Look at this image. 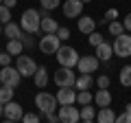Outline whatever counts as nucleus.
I'll list each match as a JSON object with an SVG mask.
<instances>
[{
    "mask_svg": "<svg viewBox=\"0 0 131 123\" xmlns=\"http://www.w3.org/2000/svg\"><path fill=\"white\" fill-rule=\"evenodd\" d=\"M7 53H9V55H15V57H18L20 53H24L22 40H9V42H7Z\"/></svg>",
    "mask_w": 131,
    "mask_h": 123,
    "instance_id": "5701e85b",
    "label": "nucleus"
},
{
    "mask_svg": "<svg viewBox=\"0 0 131 123\" xmlns=\"http://www.w3.org/2000/svg\"><path fill=\"white\" fill-rule=\"evenodd\" d=\"M0 81L5 86H11V88H18L20 81H22V75H20L18 68H13L9 64V66H2V71H0Z\"/></svg>",
    "mask_w": 131,
    "mask_h": 123,
    "instance_id": "0eeeda50",
    "label": "nucleus"
},
{
    "mask_svg": "<svg viewBox=\"0 0 131 123\" xmlns=\"http://www.w3.org/2000/svg\"><path fill=\"white\" fill-rule=\"evenodd\" d=\"M118 79H120V84L125 86V88H129L131 86V64L129 66H122L120 73H118Z\"/></svg>",
    "mask_w": 131,
    "mask_h": 123,
    "instance_id": "b1692460",
    "label": "nucleus"
},
{
    "mask_svg": "<svg viewBox=\"0 0 131 123\" xmlns=\"http://www.w3.org/2000/svg\"><path fill=\"white\" fill-rule=\"evenodd\" d=\"M2 33H5L9 40H20L24 31H22V27H20V24H15V22H7V24H2Z\"/></svg>",
    "mask_w": 131,
    "mask_h": 123,
    "instance_id": "2eb2a0df",
    "label": "nucleus"
},
{
    "mask_svg": "<svg viewBox=\"0 0 131 123\" xmlns=\"http://www.w3.org/2000/svg\"><path fill=\"white\" fill-rule=\"evenodd\" d=\"M33 81H35L37 88H46V84H48V71L44 66H37V71H35V75H33Z\"/></svg>",
    "mask_w": 131,
    "mask_h": 123,
    "instance_id": "4be33fe9",
    "label": "nucleus"
},
{
    "mask_svg": "<svg viewBox=\"0 0 131 123\" xmlns=\"http://www.w3.org/2000/svg\"><path fill=\"white\" fill-rule=\"evenodd\" d=\"M92 101H94V95L90 92V90H79V92H77V103H79V106L92 103Z\"/></svg>",
    "mask_w": 131,
    "mask_h": 123,
    "instance_id": "393cba45",
    "label": "nucleus"
},
{
    "mask_svg": "<svg viewBox=\"0 0 131 123\" xmlns=\"http://www.w3.org/2000/svg\"><path fill=\"white\" fill-rule=\"evenodd\" d=\"M31 35L33 33H26V31H24L22 38H20V40H22V44H24V48H33V46H35V40H33Z\"/></svg>",
    "mask_w": 131,
    "mask_h": 123,
    "instance_id": "c756f323",
    "label": "nucleus"
},
{
    "mask_svg": "<svg viewBox=\"0 0 131 123\" xmlns=\"http://www.w3.org/2000/svg\"><path fill=\"white\" fill-rule=\"evenodd\" d=\"M57 101L59 106H66V103H77V88L74 86H63V88L57 90Z\"/></svg>",
    "mask_w": 131,
    "mask_h": 123,
    "instance_id": "ddd939ff",
    "label": "nucleus"
},
{
    "mask_svg": "<svg viewBox=\"0 0 131 123\" xmlns=\"http://www.w3.org/2000/svg\"><path fill=\"white\" fill-rule=\"evenodd\" d=\"M59 121L61 123H77L81 121V114H79V108H74V103H66V106H59Z\"/></svg>",
    "mask_w": 131,
    "mask_h": 123,
    "instance_id": "9d476101",
    "label": "nucleus"
},
{
    "mask_svg": "<svg viewBox=\"0 0 131 123\" xmlns=\"http://www.w3.org/2000/svg\"><path fill=\"white\" fill-rule=\"evenodd\" d=\"M109 84H112V81H109L107 75H101V77L96 79V86H98V88H109Z\"/></svg>",
    "mask_w": 131,
    "mask_h": 123,
    "instance_id": "f704fd0d",
    "label": "nucleus"
},
{
    "mask_svg": "<svg viewBox=\"0 0 131 123\" xmlns=\"http://www.w3.org/2000/svg\"><path fill=\"white\" fill-rule=\"evenodd\" d=\"M83 0H66L63 2V15L66 18H70V20H74V18H79L81 13H83Z\"/></svg>",
    "mask_w": 131,
    "mask_h": 123,
    "instance_id": "f8f14e48",
    "label": "nucleus"
},
{
    "mask_svg": "<svg viewBox=\"0 0 131 123\" xmlns=\"http://www.w3.org/2000/svg\"><path fill=\"white\" fill-rule=\"evenodd\" d=\"M94 103H96L98 108H101V106H112V92H109L107 88H101L96 95H94Z\"/></svg>",
    "mask_w": 131,
    "mask_h": 123,
    "instance_id": "412c9836",
    "label": "nucleus"
},
{
    "mask_svg": "<svg viewBox=\"0 0 131 123\" xmlns=\"http://www.w3.org/2000/svg\"><path fill=\"white\" fill-rule=\"evenodd\" d=\"M74 81H77V73L72 68H68V66H59V71L55 73V84L59 88H63V86H74Z\"/></svg>",
    "mask_w": 131,
    "mask_h": 123,
    "instance_id": "1a4fd4ad",
    "label": "nucleus"
},
{
    "mask_svg": "<svg viewBox=\"0 0 131 123\" xmlns=\"http://www.w3.org/2000/svg\"><path fill=\"white\" fill-rule=\"evenodd\" d=\"M77 27H79L81 33H92V31H96V20L92 18V15H79V20H77Z\"/></svg>",
    "mask_w": 131,
    "mask_h": 123,
    "instance_id": "4468645a",
    "label": "nucleus"
},
{
    "mask_svg": "<svg viewBox=\"0 0 131 123\" xmlns=\"http://www.w3.org/2000/svg\"><path fill=\"white\" fill-rule=\"evenodd\" d=\"M96 121L98 123H114L116 121V114H114V110L109 106H101L98 112H96Z\"/></svg>",
    "mask_w": 131,
    "mask_h": 123,
    "instance_id": "f3484780",
    "label": "nucleus"
},
{
    "mask_svg": "<svg viewBox=\"0 0 131 123\" xmlns=\"http://www.w3.org/2000/svg\"><path fill=\"white\" fill-rule=\"evenodd\" d=\"M112 20H118V9H107L105 11V20H101V22H112Z\"/></svg>",
    "mask_w": 131,
    "mask_h": 123,
    "instance_id": "2f4dec72",
    "label": "nucleus"
},
{
    "mask_svg": "<svg viewBox=\"0 0 131 123\" xmlns=\"http://www.w3.org/2000/svg\"><path fill=\"white\" fill-rule=\"evenodd\" d=\"M22 121H24V123H39V114L26 112V114H22Z\"/></svg>",
    "mask_w": 131,
    "mask_h": 123,
    "instance_id": "473e14b6",
    "label": "nucleus"
},
{
    "mask_svg": "<svg viewBox=\"0 0 131 123\" xmlns=\"http://www.w3.org/2000/svg\"><path fill=\"white\" fill-rule=\"evenodd\" d=\"M79 114H81V121H83V123H92V121H96V108H94L92 103L81 106Z\"/></svg>",
    "mask_w": 131,
    "mask_h": 123,
    "instance_id": "6ab92c4d",
    "label": "nucleus"
},
{
    "mask_svg": "<svg viewBox=\"0 0 131 123\" xmlns=\"http://www.w3.org/2000/svg\"><path fill=\"white\" fill-rule=\"evenodd\" d=\"M2 5H7L9 9H13V7L18 5V0H2Z\"/></svg>",
    "mask_w": 131,
    "mask_h": 123,
    "instance_id": "ea45409f",
    "label": "nucleus"
},
{
    "mask_svg": "<svg viewBox=\"0 0 131 123\" xmlns=\"http://www.w3.org/2000/svg\"><path fill=\"white\" fill-rule=\"evenodd\" d=\"M61 46V40L57 33H44L42 38H39V51L44 53V55H52V53H57Z\"/></svg>",
    "mask_w": 131,
    "mask_h": 123,
    "instance_id": "20e7f679",
    "label": "nucleus"
},
{
    "mask_svg": "<svg viewBox=\"0 0 131 123\" xmlns=\"http://www.w3.org/2000/svg\"><path fill=\"white\" fill-rule=\"evenodd\" d=\"M15 68L20 71L22 77H33L35 71H37V64H35V59H33L31 55H22V53H20L18 59H15Z\"/></svg>",
    "mask_w": 131,
    "mask_h": 123,
    "instance_id": "423d86ee",
    "label": "nucleus"
},
{
    "mask_svg": "<svg viewBox=\"0 0 131 123\" xmlns=\"http://www.w3.org/2000/svg\"><path fill=\"white\" fill-rule=\"evenodd\" d=\"M39 29H42V33H57V29H59V24H57V20H52L50 15H42V24H39Z\"/></svg>",
    "mask_w": 131,
    "mask_h": 123,
    "instance_id": "aec40b11",
    "label": "nucleus"
},
{
    "mask_svg": "<svg viewBox=\"0 0 131 123\" xmlns=\"http://www.w3.org/2000/svg\"><path fill=\"white\" fill-rule=\"evenodd\" d=\"M44 117H46V121H50V123H57V121H59V114H55V112H46Z\"/></svg>",
    "mask_w": 131,
    "mask_h": 123,
    "instance_id": "58836bf2",
    "label": "nucleus"
},
{
    "mask_svg": "<svg viewBox=\"0 0 131 123\" xmlns=\"http://www.w3.org/2000/svg\"><path fill=\"white\" fill-rule=\"evenodd\" d=\"M0 33H2V24H0Z\"/></svg>",
    "mask_w": 131,
    "mask_h": 123,
    "instance_id": "79ce46f5",
    "label": "nucleus"
},
{
    "mask_svg": "<svg viewBox=\"0 0 131 123\" xmlns=\"http://www.w3.org/2000/svg\"><path fill=\"white\" fill-rule=\"evenodd\" d=\"M55 55H57L59 66L74 68V66H77V61H79V53H77V48H72V46H59V51H57Z\"/></svg>",
    "mask_w": 131,
    "mask_h": 123,
    "instance_id": "7ed1b4c3",
    "label": "nucleus"
},
{
    "mask_svg": "<svg viewBox=\"0 0 131 123\" xmlns=\"http://www.w3.org/2000/svg\"><path fill=\"white\" fill-rule=\"evenodd\" d=\"M101 42H103V35L96 33V31H92V33H90V44H92V46H98Z\"/></svg>",
    "mask_w": 131,
    "mask_h": 123,
    "instance_id": "72a5a7b5",
    "label": "nucleus"
},
{
    "mask_svg": "<svg viewBox=\"0 0 131 123\" xmlns=\"http://www.w3.org/2000/svg\"><path fill=\"white\" fill-rule=\"evenodd\" d=\"M22 114H24V110H22V106L18 103V101H7L5 103V108H2V119L5 121H9V123H15V121H22Z\"/></svg>",
    "mask_w": 131,
    "mask_h": 123,
    "instance_id": "6e6552de",
    "label": "nucleus"
},
{
    "mask_svg": "<svg viewBox=\"0 0 131 123\" xmlns=\"http://www.w3.org/2000/svg\"><path fill=\"white\" fill-rule=\"evenodd\" d=\"M116 121H118V123H131V103H127V106H125V112L118 114Z\"/></svg>",
    "mask_w": 131,
    "mask_h": 123,
    "instance_id": "cd10ccee",
    "label": "nucleus"
},
{
    "mask_svg": "<svg viewBox=\"0 0 131 123\" xmlns=\"http://www.w3.org/2000/svg\"><path fill=\"white\" fill-rule=\"evenodd\" d=\"M39 2H42V9L52 11V9H57V7H59V2H61V0H39Z\"/></svg>",
    "mask_w": 131,
    "mask_h": 123,
    "instance_id": "7c9ffc66",
    "label": "nucleus"
},
{
    "mask_svg": "<svg viewBox=\"0 0 131 123\" xmlns=\"http://www.w3.org/2000/svg\"><path fill=\"white\" fill-rule=\"evenodd\" d=\"M11 22V9L7 5H0V24Z\"/></svg>",
    "mask_w": 131,
    "mask_h": 123,
    "instance_id": "c85d7f7f",
    "label": "nucleus"
},
{
    "mask_svg": "<svg viewBox=\"0 0 131 123\" xmlns=\"http://www.w3.org/2000/svg\"><path fill=\"white\" fill-rule=\"evenodd\" d=\"M98 64H101V59L96 55H83L77 61V68H79V73H96Z\"/></svg>",
    "mask_w": 131,
    "mask_h": 123,
    "instance_id": "9b49d317",
    "label": "nucleus"
},
{
    "mask_svg": "<svg viewBox=\"0 0 131 123\" xmlns=\"http://www.w3.org/2000/svg\"><path fill=\"white\" fill-rule=\"evenodd\" d=\"M83 2H92V0H83Z\"/></svg>",
    "mask_w": 131,
    "mask_h": 123,
    "instance_id": "37998d69",
    "label": "nucleus"
},
{
    "mask_svg": "<svg viewBox=\"0 0 131 123\" xmlns=\"http://www.w3.org/2000/svg\"><path fill=\"white\" fill-rule=\"evenodd\" d=\"M11 57H13V55H9V53H0V66H9V64H11Z\"/></svg>",
    "mask_w": 131,
    "mask_h": 123,
    "instance_id": "e433bc0d",
    "label": "nucleus"
},
{
    "mask_svg": "<svg viewBox=\"0 0 131 123\" xmlns=\"http://www.w3.org/2000/svg\"><path fill=\"white\" fill-rule=\"evenodd\" d=\"M122 27H125V31H129V33H131V13L125 15V20H122Z\"/></svg>",
    "mask_w": 131,
    "mask_h": 123,
    "instance_id": "4c0bfd02",
    "label": "nucleus"
},
{
    "mask_svg": "<svg viewBox=\"0 0 131 123\" xmlns=\"http://www.w3.org/2000/svg\"><path fill=\"white\" fill-rule=\"evenodd\" d=\"M2 108H5V103H2V101H0V119H2Z\"/></svg>",
    "mask_w": 131,
    "mask_h": 123,
    "instance_id": "a19ab883",
    "label": "nucleus"
},
{
    "mask_svg": "<svg viewBox=\"0 0 131 123\" xmlns=\"http://www.w3.org/2000/svg\"><path fill=\"white\" fill-rule=\"evenodd\" d=\"M112 48H114V55H118V57H129V55H131V35H129V33L116 35V38H114Z\"/></svg>",
    "mask_w": 131,
    "mask_h": 123,
    "instance_id": "39448f33",
    "label": "nucleus"
},
{
    "mask_svg": "<svg viewBox=\"0 0 131 123\" xmlns=\"http://www.w3.org/2000/svg\"><path fill=\"white\" fill-rule=\"evenodd\" d=\"M0 86H2V81H0Z\"/></svg>",
    "mask_w": 131,
    "mask_h": 123,
    "instance_id": "a18cd8bd",
    "label": "nucleus"
},
{
    "mask_svg": "<svg viewBox=\"0 0 131 123\" xmlns=\"http://www.w3.org/2000/svg\"><path fill=\"white\" fill-rule=\"evenodd\" d=\"M109 33L116 38V35H120V33H125V27H122V22H118V20H112L109 22Z\"/></svg>",
    "mask_w": 131,
    "mask_h": 123,
    "instance_id": "bb28decb",
    "label": "nucleus"
},
{
    "mask_svg": "<svg viewBox=\"0 0 131 123\" xmlns=\"http://www.w3.org/2000/svg\"><path fill=\"white\" fill-rule=\"evenodd\" d=\"M94 84V77L92 73H81V75H77V81H74V88L77 90H90Z\"/></svg>",
    "mask_w": 131,
    "mask_h": 123,
    "instance_id": "a211bd4d",
    "label": "nucleus"
},
{
    "mask_svg": "<svg viewBox=\"0 0 131 123\" xmlns=\"http://www.w3.org/2000/svg\"><path fill=\"white\" fill-rule=\"evenodd\" d=\"M0 5H2V0H0Z\"/></svg>",
    "mask_w": 131,
    "mask_h": 123,
    "instance_id": "c03bdc74",
    "label": "nucleus"
},
{
    "mask_svg": "<svg viewBox=\"0 0 131 123\" xmlns=\"http://www.w3.org/2000/svg\"><path fill=\"white\" fill-rule=\"evenodd\" d=\"M57 35H59V40H61V42H66V40L70 38V31H68L66 27H59V29H57Z\"/></svg>",
    "mask_w": 131,
    "mask_h": 123,
    "instance_id": "c9c22d12",
    "label": "nucleus"
},
{
    "mask_svg": "<svg viewBox=\"0 0 131 123\" xmlns=\"http://www.w3.org/2000/svg\"><path fill=\"white\" fill-rule=\"evenodd\" d=\"M94 48H96V57H98L101 61H109V59H112L114 48H112V44H107L105 40H103L101 44H98V46H94Z\"/></svg>",
    "mask_w": 131,
    "mask_h": 123,
    "instance_id": "dca6fc26",
    "label": "nucleus"
},
{
    "mask_svg": "<svg viewBox=\"0 0 131 123\" xmlns=\"http://www.w3.org/2000/svg\"><path fill=\"white\" fill-rule=\"evenodd\" d=\"M35 106L39 108V112H42V114L59 110V101H57V97L50 95V92H46V90H42V92L35 95Z\"/></svg>",
    "mask_w": 131,
    "mask_h": 123,
    "instance_id": "f03ea898",
    "label": "nucleus"
},
{
    "mask_svg": "<svg viewBox=\"0 0 131 123\" xmlns=\"http://www.w3.org/2000/svg\"><path fill=\"white\" fill-rule=\"evenodd\" d=\"M13 99V88H11V86H0V101H2V103H7V101H11Z\"/></svg>",
    "mask_w": 131,
    "mask_h": 123,
    "instance_id": "a878e982",
    "label": "nucleus"
},
{
    "mask_svg": "<svg viewBox=\"0 0 131 123\" xmlns=\"http://www.w3.org/2000/svg\"><path fill=\"white\" fill-rule=\"evenodd\" d=\"M39 24H42V15H39L37 9H26L22 13V18H20V27H22V31H26V33H39L42 29H39Z\"/></svg>",
    "mask_w": 131,
    "mask_h": 123,
    "instance_id": "f257e3e1",
    "label": "nucleus"
}]
</instances>
